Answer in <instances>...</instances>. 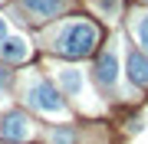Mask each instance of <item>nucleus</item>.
<instances>
[{
    "label": "nucleus",
    "instance_id": "1",
    "mask_svg": "<svg viewBox=\"0 0 148 144\" xmlns=\"http://www.w3.org/2000/svg\"><path fill=\"white\" fill-rule=\"evenodd\" d=\"M95 43H99V30L92 23H73V26H66L59 33L56 53H63L66 59H82L95 49Z\"/></svg>",
    "mask_w": 148,
    "mask_h": 144
},
{
    "label": "nucleus",
    "instance_id": "2",
    "mask_svg": "<svg viewBox=\"0 0 148 144\" xmlns=\"http://www.w3.org/2000/svg\"><path fill=\"white\" fill-rule=\"evenodd\" d=\"M27 98H30V105L36 108V112H43V115H53V118L66 115L63 95H59V92L49 85V82H33L30 92H27Z\"/></svg>",
    "mask_w": 148,
    "mask_h": 144
},
{
    "label": "nucleus",
    "instance_id": "3",
    "mask_svg": "<svg viewBox=\"0 0 148 144\" xmlns=\"http://www.w3.org/2000/svg\"><path fill=\"white\" fill-rule=\"evenodd\" d=\"M0 134H3L7 141H27L33 128H30V121H27V115H20V112H10L3 118V124H0Z\"/></svg>",
    "mask_w": 148,
    "mask_h": 144
},
{
    "label": "nucleus",
    "instance_id": "4",
    "mask_svg": "<svg viewBox=\"0 0 148 144\" xmlns=\"http://www.w3.org/2000/svg\"><path fill=\"white\" fill-rule=\"evenodd\" d=\"M95 79H99L106 89H112V85L119 82V56L112 53V49L99 56V66H95Z\"/></svg>",
    "mask_w": 148,
    "mask_h": 144
},
{
    "label": "nucleus",
    "instance_id": "5",
    "mask_svg": "<svg viewBox=\"0 0 148 144\" xmlns=\"http://www.w3.org/2000/svg\"><path fill=\"white\" fill-rule=\"evenodd\" d=\"M0 56L7 59V62H23V59L30 56V46L23 36H7L3 43H0Z\"/></svg>",
    "mask_w": 148,
    "mask_h": 144
},
{
    "label": "nucleus",
    "instance_id": "6",
    "mask_svg": "<svg viewBox=\"0 0 148 144\" xmlns=\"http://www.w3.org/2000/svg\"><path fill=\"white\" fill-rule=\"evenodd\" d=\"M128 79L135 85H148V56H142V53L128 56Z\"/></svg>",
    "mask_w": 148,
    "mask_h": 144
},
{
    "label": "nucleus",
    "instance_id": "7",
    "mask_svg": "<svg viewBox=\"0 0 148 144\" xmlns=\"http://www.w3.org/2000/svg\"><path fill=\"white\" fill-rule=\"evenodd\" d=\"M23 3H27V10L36 13V16H53V13H59L63 0H23Z\"/></svg>",
    "mask_w": 148,
    "mask_h": 144
},
{
    "label": "nucleus",
    "instance_id": "8",
    "mask_svg": "<svg viewBox=\"0 0 148 144\" xmlns=\"http://www.w3.org/2000/svg\"><path fill=\"white\" fill-rule=\"evenodd\" d=\"M59 82H63V89L73 92V95L82 92V72L79 69H63V72H59Z\"/></svg>",
    "mask_w": 148,
    "mask_h": 144
},
{
    "label": "nucleus",
    "instance_id": "9",
    "mask_svg": "<svg viewBox=\"0 0 148 144\" xmlns=\"http://www.w3.org/2000/svg\"><path fill=\"white\" fill-rule=\"evenodd\" d=\"M132 33H135V39H138V46L148 53V13H138L135 20H132Z\"/></svg>",
    "mask_w": 148,
    "mask_h": 144
},
{
    "label": "nucleus",
    "instance_id": "10",
    "mask_svg": "<svg viewBox=\"0 0 148 144\" xmlns=\"http://www.w3.org/2000/svg\"><path fill=\"white\" fill-rule=\"evenodd\" d=\"M69 141H73V131H66V128L53 131V144H69Z\"/></svg>",
    "mask_w": 148,
    "mask_h": 144
},
{
    "label": "nucleus",
    "instance_id": "11",
    "mask_svg": "<svg viewBox=\"0 0 148 144\" xmlns=\"http://www.w3.org/2000/svg\"><path fill=\"white\" fill-rule=\"evenodd\" d=\"M99 7H102L106 13H115V10H119V0H99Z\"/></svg>",
    "mask_w": 148,
    "mask_h": 144
},
{
    "label": "nucleus",
    "instance_id": "12",
    "mask_svg": "<svg viewBox=\"0 0 148 144\" xmlns=\"http://www.w3.org/2000/svg\"><path fill=\"white\" fill-rule=\"evenodd\" d=\"M3 39H7V20L0 16V43H3Z\"/></svg>",
    "mask_w": 148,
    "mask_h": 144
}]
</instances>
